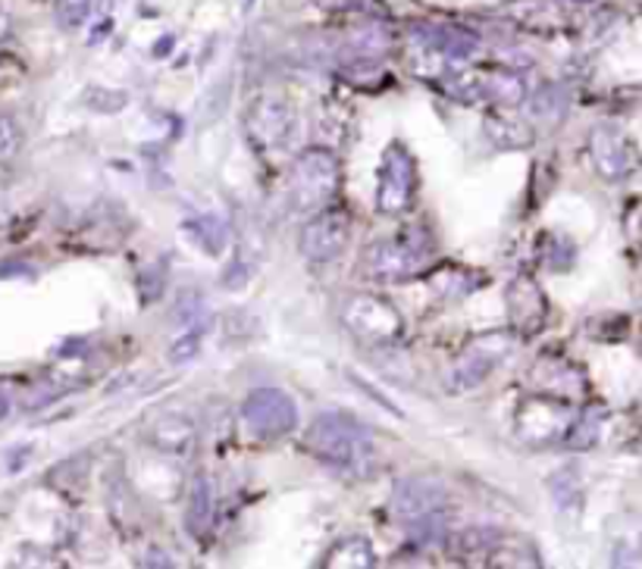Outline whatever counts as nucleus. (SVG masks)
<instances>
[{
	"label": "nucleus",
	"mask_w": 642,
	"mask_h": 569,
	"mask_svg": "<svg viewBox=\"0 0 642 569\" xmlns=\"http://www.w3.org/2000/svg\"><path fill=\"white\" fill-rule=\"evenodd\" d=\"M486 135H489V142L496 144V147H527V144L533 142V132H530V125H523V122L514 120H489L486 122Z\"/></svg>",
	"instance_id": "nucleus-16"
},
{
	"label": "nucleus",
	"mask_w": 642,
	"mask_h": 569,
	"mask_svg": "<svg viewBox=\"0 0 642 569\" xmlns=\"http://www.w3.org/2000/svg\"><path fill=\"white\" fill-rule=\"evenodd\" d=\"M213 523V491L204 476H198L191 482L188 491V510H186V526L191 535H204Z\"/></svg>",
	"instance_id": "nucleus-13"
},
{
	"label": "nucleus",
	"mask_w": 642,
	"mask_h": 569,
	"mask_svg": "<svg viewBox=\"0 0 642 569\" xmlns=\"http://www.w3.org/2000/svg\"><path fill=\"white\" fill-rule=\"evenodd\" d=\"M20 142H22L20 125L10 120V116H0V163L10 160V157L16 154Z\"/></svg>",
	"instance_id": "nucleus-19"
},
{
	"label": "nucleus",
	"mask_w": 642,
	"mask_h": 569,
	"mask_svg": "<svg viewBox=\"0 0 642 569\" xmlns=\"http://www.w3.org/2000/svg\"><path fill=\"white\" fill-rule=\"evenodd\" d=\"M7 413H10V398H7V391L0 388V420H3Z\"/></svg>",
	"instance_id": "nucleus-21"
},
{
	"label": "nucleus",
	"mask_w": 642,
	"mask_h": 569,
	"mask_svg": "<svg viewBox=\"0 0 642 569\" xmlns=\"http://www.w3.org/2000/svg\"><path fill=\"white\" fill-rule=\"evenodd\" d=\"M335 191H339V160L330 150H320V147L305 150L291 169V207L295 210H323Z\"/></svg>",
	"instance_id": "nucleus-3"
},
{
	"label": "nucleus",
	"mask_w": 642,
	"mask_h": 569,
	"mask_svg": "<svg viewBox=\"0 0 642 569\" xmlns=\"http://www.w3.org/2000/svg\"><path fill=\"white\" fill-rule=\"evenodd\" d=\"M242 420L254 435L279 438L298 426V406L283 388H254L242 404Z\"/></svg>",
	"instance_id": "nucleus-6"
},
{
	"label": "nucleus",
	"mask_w": 642,
	"mask_h": 569,
	"mask_svg": "<svg viewBox=\"0 0 642 569\" xmlns=\"http://www.w3.org/2000/svg\"><path fill=\"white\" fill-rule=\"evenodd\" d=\"M417 194V163L411 150L401 142L386 147V157L379 166V188H376V207L383 213H405Z\"/></svg>",
	"instance_id": "nucleus-5"
},
{
	"label": "nucleus",
	"mask_w": 642,
	"mask_h": 569,
	"mask_svg": "<svg viewBox=\"0 0 642 569\" xmlns=\"http://www.w3.org/2000/svg\"><path fill=\"white\" fill-rule=\"evenodd\" d=\"M348 213L326 207L313 216L311 223L301 232V254L313 264H332L342 257V250L348 247Z\"/></svg>",
	"instance_id": "nucleus-8"
},
{
	"label": "nucleus",
	"mask_w": 642,
	"mask_h": 569,
	"mask_svg": "<svg viewBox=\"0 0 642 569\" xmlns=\"http://www.w3.org/2000/svg\"><path fill=\"white\" fill-rule=\"evenodd\" d=\"M511 347H514V338L505 332L474 338L449 372V391H467V388L483 386V379L511 354Z\"/></svg>",
	"instance_id": "nucleus-7"
},
{
	"label": "nucleus",
	"mask_w": 642,
	"mask_h": 569,
	"mask_svg": "<svg viewBox=\"0 0 642 569\" xmlns=\"http://www.w3.org/2000/svg\"><path fill=\"white\" fill-rule=\"evenodd\" d=\"M593 160L599 166L601 176L618 179L627 172V157H623V142L615 132H596L593 135Z\"/></svg>",
	"instance_id": "nucleus-14"
},
{
	"label": "nucleus",
	"mask_w": 642,
	"mask_h": 569,
	"mask_svg": "<svg viewBox=\"0 0 642 569\" xmlns=\"http://www.w3.org/2000/svg\"><path fill=\"white\" fill-rule=\"evenodd\" d=\"M147 442L160 447L166 454H182L195 442V428L182 416H164L160 423H154L147 432Z\"/></svg>",
	"instance_id": "nucleus-12"
},
{
	"label": "nucleus",
	"mask_w": 642,
	"mask_h": 569,
	"mask_svg": "<svg viewBox=\"0 0 642 569\" xmlns=\"http://www.w3.org/2000/svg\"><path fill=\"white\" fill-rule=\"evenodd\" d=\"M201 338H204V332H188V335H182L176 345L169 347V360H173V364H188L191 357H198Z\"/></svg>",
	"instance_id": "nucleus-18"
},
{
	"label": "nucleus",
	"mask_w": 642,
	"mask_h": 569,
	"mask_svg": "<svg viewBox=\"0 0 642 569\" xmlns=\"http://www.w3.org/2000/svg\"><path fill=\"white\" fill-rule=\"evenodd\" d=\"M449 504V491L430 479H405L392 491V513L398 520L417 523L423 516H433Z\"/></svg>",
	"instance_id": "nucleus-9"
},
{
	"label": "nucleus",
	"mask_w": 642,
	"mask_h": 569,
	"mask_svg": "<svg viewBox=\"0 0 642 569\" xmlns=\"http://www.w3.org/2000/svg\"><path fill=\"white\" fill-rule=\"evenodd\" d=\"M248 132L261 147H279L289 142L291 135V110L276 98H261L251 107Z\"/></svg>",
	"instance_id": "nucleus-10"
},
{
	"label": "nucleus",
	"mask_w": 642,
	"mask_h": 569,
	"mask_svg": "<svg viewBox=\"0 0 642 569\" xmlns=\"http://www.w3.org/2000/svg\"><path fill=\"white\" fill-rule=\"evenodd\" d=\"M7 35H10V16H7V13L0 10V41L7 38Z\"/></svg>",
	"instance_id": "nucleus-20"
},
{
	"label": "nucleus",
	"mask_w": 642,
	"mask_h": 569,
	"mask_svg": "<svg viewBox=\"0 0 642 569\" xmlns=\"http://www.w3.org/2000/svg\"><path fill=\"white\" fill-rule=\"evenodd\" d=\"M342 323L352 332L354 338L367 345H392L401 335V316L389 301L357 291L342 301Z\"/></svg>",
	"instance_id": "nucleus-4"
},
{
	"label": "nucleus",
	"mask_w": 642,
	"mask_h": 569,
	"mask_svg": "<svg viewBox=\"0 0 642 569\" xmlns=\"http://www.w3.org/2000/svg\"><path fill=\"white\" fill-rule=\"evenodd\" d=\"M477 81L483 101L496 103V107H520V101L527 98V85H523L518 72L498 69L489 76H477Z\"/></svg>",
	"instance_id": "nucleus-11"
},
{
	"label": "nucleus",
	"mask_w": 642,
	"mask_h": 569,
	"mask_svg": "<svg viewBox=\"0 0 642 569\" xmlns=\"http://www.w3.org/2000/svg\"><path fill=\"white\" fill-rule=\"evenodd\" d=\"M308 447L317 460L339 469H357L370 464L376 454L374 438L364 426H357L352 416L342 413H323L313 420L308 432Z\"/></svg>",
	"instance_id": "nucleus-1"
},
{
	"label": "nucleus",
	"mask_w": 642,
	"mask_h": 569,
	"mask_svg": "<svg viewBox=\"0 0 642 569\" xmlns=\"http://www.w3.org/2000/svg\"><path fill=\"white\" fill-rule=\"evenodd\" d=\"M54 13H57V22L63 29H79L91 13V0H57Z\"/></svg>",
	"instance_id": "nucleus-17"
},
{
	"label": "nucleus",
	"mask_w": 642,
	"mask_h": 569,
	"mask_svg": "<svg viewBox=\"0 0 642 569\" xmlns=\"http://www.w3.org/2000/svg\"><path fill=\"white\" fill-rule=\"evenodd\" d=\"M376 557H374V545L367 542V538H361V535H348L345 542H339L335 548L326 554V560H323V567L339 569V567H374Z\"/></svg>",
	"instance_id": "nucleus-15"
},
{
	"label": "nucleus",
	"mask_w": 642,
	"mask_h": 569,
	"mask_svg": "<svg viewBox=\"0 0 642 569\" xmlns=\"http://www.w3.org/2000/svg\"><path fill=\"white\" fill-rule=\"evenodd\" d=\"M414 235H401V238H386L374 242L364 250V272L376 282H405L414 279L417 272L427 266L430 247L433 242L427 235H420V228H411Z\"/></svg>",
	"instance_id": "nucleus-2"
}]
</instances>
